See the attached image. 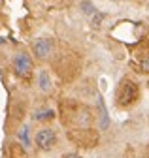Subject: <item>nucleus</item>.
Masks as SVG:
<instances>
[{"label":"nucleus","instance_id":"obj_1","mask_svg":"<svg viewBox=\"0 0 149 158\" xmlns=\"http://www.w3.org/2000/svg\"><path fill=\"white\" fill-rule=\"evenodd\" d=\"M136 100H138V85L130 79H125L117 89V104L121 107H128Z\"/></svg>","mask_w":149,"mask_h":158},{"label":"nucleus","instance_id":"obj_2","mask_svg":"<svg viewBox=\"0 0 149 158\" xmlns=\"http://www.w3.org/2000/svg\"><path fill=\"white\" fill-rule=\"evenodd\" d=\"M36 145H38V149L42 151H49L55 147V143H57V134H55V130L51 128H42L38 134H36Z\"/></svg>","mask_w":149,"mask_h":158},{"label":"nucleus","instance_id":"obj_3","mask_svg":"<svg viewBox=\"0 0 149 158\" xmlns=\"http://www.w3.org/2000/svg\"><path fill=\"white\" fill-rule=\"evenodd\" d=\"M13 68H15V73L17 75H21V77H27L32 70V62H30V58L28 55L25 53H17L15 58H13Z\"/></svg>","mask_w":149,"mask_h":158},{"label":"nucleus","instance_id":"obj_4","mask_svg":"<svg viewBox=\"0 0 149 158\" xmlns=\"http://www.w3.org/2000/svg\"><path fill=\"white\" fill-rule=\"evenodd\" d=\"M32 49H34V55L38 58H45L51 53V42L49 40H38V42L32 45Z\"/></svg>","mask_w":149,"mask_h":158},{"label":"nucleus","instance_id":"obj_5","mask_svg":"<svg viewBox=\"0 0 149 158\" xmlns=\"http://www.w3.org/2000/svg\"><path fill=\"white\" fill-rule=\"evenodd\" d=\"M38 85H40V89H42V90H49V87H51L49 75H47V72H45V70H42V72L38 73Z\"/></svg>","mask_w":149,"mask_h":158},{"label":"nucleus","instance_id":"obj_6","mask_svg":"<svg viewBox=\"0 0 149 158\" xmlns=\"http://www.w3.org/2000/svg\"><path fill=\"white\" fill-rule=\"evenodd\" d=\"M53 117H55L53 109H42V111L34 113V121H51Z\"/></svg>","mask_w":149,"mask_h":158},{"label":"nucleus","instance_id":"obj_7","mask_svg":"<svg viewBox=\"0 0 149 158\" xmlns=\"http://www.w3.org/2000/svg\"><path fill=\"white\" fill-rule=\"evenodd\" d=\"M98 107H100V115H102V123H100V126H102V128H108L109 121H108V113H106V107H104L102 98H98Z\"/></svg>","mask_w":149,"mask_h":158},{"label":"nucleus","instance_id":"obj_8","mask_svg":"<svg viewBox=\"0 0 149 158\" xmlns=\"http://www.w3.org/2000/svg\"><path fill=\"white\" fill-rule=\"evenodd\" d=\"M81 10H83L85 15H95L96 13V8L92 6V2H89V0H83L81 2Z\"/></svg>","mask_w":149,"mask_h":158},{"label":"nucleus","instance_id":"obj_9","mask_svg":"<svg viewBox=\"0 0 149 158\" xmlns=\"http://www.w3.org/2000/svg\"><path fill=\"white\" fill-rule=\"evenodd\" d=\"M19 139L23 141L25 147L30 145V139H28V126H23V128H21V132H19Z\"/></svg>","mask_w":149,"mask_h":158},{"label":"nucleus","instance_id":"obj_10","mask_svg":"<svg viewBox=\"0 0 149 158\" xmlns=\"http://www.w3.org/2000/svg\"><path fill=\"white\" fill-rule=\"evenodd\" d=\"M102 17H104L102 13H98V15H95V19H92V25H95V27H98V25H100V21H102Z\"/></svg>","mask_w":149,"mask_h":158},{"label":"nucleus","instance_id":"obj_11","mask_svg":"<svg viewBox=\"0 0 149 158\" xmlns=\"http://www.w3.org/2000/svg\"><path fill=\"white\" fill-rule=\"evenodd\" d=\"M142 70L143 72H149V58H145V60L142 62Z\"/></svg>","mask_w":149,"mask_h":158},{"label":"nucleus","instance_id":"obj_12","mask_svg":"<svg viewBox=\"0 0 149 158\" xmlns=\"http://www.w3.org/2000/svg\"><path fill=\"white\" fill-rule=\"evenodd\" d=\"M64 158H81V156H79V154H66Z\"/></svg>","mask_w":149,"mask_h":158},{"label":"nucleus","instance_id":"obj_13","mask_svg":"<svg viewBox=\"0 0 149 158\" xmlns=\"http://www.w3.org/2000/svg\"><path fill=\"white\" fill-rule=\"evenodd\" d=\"M4 42H6V40H4V38H2V36H0V45H2V44H4Z\"/></svg>","mask_w":149,"mask_h":158}]
</instances>
